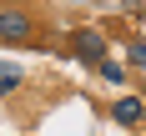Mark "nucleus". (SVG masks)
<instances>
[{
    "instance_id": "obj_1",
    "label": "nucleus",
    "mask_w": 146,
    "mask_h": 136,
    "mask_svg": "<svg viewBox=\"0 0 146 136\" xmlns=\"http://www.w3.org/2000/svg\"><path fill=\"white\" fill-rule=\"evenodd\" d=\"M30 15H20V10H0V40L5 45H25L30 40Z\"/></svg>"
},
{
    "instance_id": "obj_2",
    "label": "nucleus",
    "mask_w": 146,
    "mask_h": 136,
    "mask_svg": "<svg viewBox=\"0 0 146 136\" xmlns=\"http://www.w3.org/2000/svg\"><path fill=\"white\" fill-rule=\"evenodd\" d=\"M71 45H76V56H81V60H91V66H96V60L106 56V40H101V30H76V35H71Z\"/></svg>"
},
{
    "instance_id": "obj_3",
    "label": "nucleus",
    "mask_w": 146,
    "mask_h": 136,
    "mask_svg": "<svg viewBox=\"0 0 146 136\" xmlns=\"http://www.w3.org/2000/svg\"><path fill=\"white\" fill-rule=\"evenodd\" d=\"M111 116H116L121 126H136V121H146V106L136 101V96H121V101H116V111H111Z\"/></svg>"
},
{
    "instance_id": "obj_4",
    "label": "nucleus",
    "mask_w": 146,
    "mask_h": 136,
    "mask_svg": "<svg viewBox=\"0 0 146 136\" xmlns=\"http://www.w3.org/2000/svg\"><path fill=\"white\" fill-rule=\"evenodd\" d=\"M20 81H25V71H20L15 60H0V96H10V91L20 86Z\"/></svg>"
},
{
    "instance_id": "obj_5",
    "label": "nucleus",
    "mask_w": 146,
    "mask_h": 136,
    "mask_svg": "<svg viewBox=\"0 0 146 136\" xmlns=\"http://www.w3.org/2000/svg\"><path fill=\"white\" fill-rule=\"evenodd\" d=\"M96 66H101V76H106V81H111V86H121V81H126V71H121V66H116V60H96Z\"/></svg>"
},
{
    "instance_id": "obj_6",
    "label": "nucleus",
    "mask_w": 146,
    "mask_h": 136,
    "mask_svg": "<svg viewBox=\"0 0 146 136\" xmlns=\"http://www.w3.org/2000/svg\"><path fill=\"white\" fill-rule=\"evenodd\" d=\"M131 66H146V40H136V45H131Z\"/></svg>"
}]
</instances>
